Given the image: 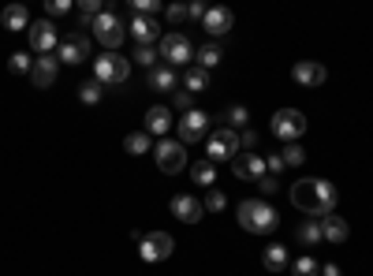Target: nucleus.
<instances>
[{"mask_svg":"<svg viewBox=\"0 0 373 276\" xmlns=\"http://www.w3.org/2000/svg\"><path fill=\"white\" fill-rule=\"evenodd\" d=\"M291 202L310 220H325L336 213V187L328 179H299L291 187Z\"/></svg>","mask_w":373,"mask_h":276,"instance_id":"f257e3e1","label":"nucleus"},{"mask_svg":"<svg viewBox=\"0 0 373 276\" xmlns=\"http://www.w3.org/2000/svg\"><path fill=\"white\" fill-rule=\"evenodd\" d=\"M239 228L250 232V235H273L276 224H280V217H276V209L265 202V198H247L243 205H239Z\"/></svg>","mask_w":373,"mask_h":276,"instance_id":"f03ea898","label":"nucleus"},{"mask_svg":"<svg viewBox=\"0 0 373 276\" xmlns=\"http://www.w3.org/2000/svg\"><path fill=\"white\" fill-rule=\"evenodd\" d=\"M131 75V60L119 56V52H105V56L93 60V78L101 86H124Z\"/></svg>","mask_w":373,"mask_h":276,"instance_id":"7ed1b4c3","label":"nucleus"},{"mask_svg":"<svg viewBox=\"0 0 373 276\" xmlns=\"http://www.w3.org/2000/svg\"><path fill=\"white\" fill-rule=\"evenodd\" d=\"M93 37H97V42L109 49V52H116L119 45H124V37H127V23L116 16V11H101L97 19H93Z\"/></svg>","mask_w":373,"mask_h":276,"instance_id":"20e7f679","label":"nucleus"},{"mask_svg":"<svg viewBox=\"0 0 373 276\" xmlns=\"http://www.w3.org/2000/svg\"><path fill=\"white\" fill-rule=\"evenodd\" d=\"M243 150L239 146V131H232V127H217L213 135L206 138V161L213 164V161H235V153Z\"/></svg>","mask_w":373,"mask_h":276,"instance_id":"39448f33","label":"nucleus"},{"mask_svg":"<svg viewBox=\"0 0 373 276\" xmlns=\"http://www.w3.org/2000/svg\"><path fill=\"white\" fill-rule=\"evenodd\" d=\"M157 52H161V60L168 64L172 71H176V68H186V64L194 60V45L186 42L183 34H176V30H172V34H165L161 42H157Z\"/></svg>","mask_w":373,"mask_h":276,"instance_id":"423d86ee","label":"nucleus"},{"mask_svg":"<svg viewBox=\"0 0 373 276\" xmlns=\"http://www.w3.org/2000/svg\"><path fill=\"white\" fill-rule=\"evenodd\" d=\"M273 135L280 138V142H299L302 135H306V116L299 112V109H276L273 112Z\"/></svg>","mask_w":373,"mask_h":276,"instance_id":"0eeeda50","label":"nucleus"},{"mask_svg":"<svg viewBox=\"0 0 373 276\" xmlns=\"http://www.w3.org/2000/svg\"><path fill=\"white\" fill-rule=\"evenodd\" d=\"M153 157H157V168H161L165 176H176L186 168V150H183V142H172V138H161L153 146Z\"/></svg>","mask_w":373,"mask_h":276,"instance_id":"6e6552de","label":"nucleus"},{"mask_svg":"<svg viewBox=\"0 0 373 276\" xmlns=\"http://www.w3.org/2000/svg\"><path fill=\"white\" fill-rule=\"evenodd\" d=\"M172 251H176V243H172L168 232H150V235H142V243H138L142 261H165V258H172Z\"/></svg>","mask_w":373,"mask_h":276,"instance_id":"1a4fd4ad","label":"nucleus"},{"mask_svg":"<svg viewBox=\"0 0 373 276\" xmlns=\"http://www.w3.org/2000/svg\"><path fill=\"white\" fill-rule=\"evenodd\" d=\"M232 172H235V179H247V183H258L261 176H269V172H265V157L250 153V150H239L235 153Z\"/></svg>","mask_w":373,"mask_h":276,"instance_id":"9d476101","label":"nucleus"},{"mask_svg":"<svg viewBox=\"0 0 373 276\" xmlns=\"http://www.w3.org/2000/svg\"><path fill=\"white\" fill-rule=\"evenodd\" d=\"M30 49L37 52V56H49L52 49H60V34H57V26H52L49 19H37L30 26Z\"/></svg>","mask_w":373,"mask_h":276,"instance_id":"9b49d317","label":"nucleus"},{"mask_svg":"<svg viewBox=\"0 0 373 276\" xmlns=\"http://www.w3.org/2000/svg\"><path fill=\"white\" fill-rule=\"evenodd\" d=\"M206 131H209V116H206L202 109L183 112V120H179V142H183V146H191V142H202Z\"/></svg>","mask_w":373,"mask_h":276,"instance_id":"f8f14e48","label":"nucleus"},{"mask_svg":"<svg viewBox=\"0 0 373 276\" xmlns=\"http://www.w3.org/2000/svg\"><path fill=\"white\" fill-rule=\"evenodd\" d=\"M57 60L60 64H83L90 60V34H68L57 49Z\"/></svg>","mask_w":373,"mask_h":276,"instance_id":"ddd939ff","label":"nucleus"},{"mask_svg":"<svg viewBox=\"0 0 373 276\" xmlns=\"http://www.w3.org/2000/svg\"><path fill=\"white\" fill-rule=\"evenodd\" d=\"M172 217L183 220V224H198V220L206 217V205L198 198H191V194H176V198H172Z\"/></svg>","mask_w":373,"mask_h":276,"instance_id":"4468645a","label":"nucleus"},{"mask_svg":"<svg viewBox=\"0 0 373 276\" xmlns=\"http://www.w3.org/2000/svg\"><path fill=\"white\" fill-rule=\"evenodd\" d=\"M291 78H295L299 86H321L328 71H325V64H317V60H299L295 68H291Z\"/></svg>","mask_w":373,"mask_h":276,"instance_id":"2eb2a0df","label":"nucleus"},{"mask_svg":"<svg viewBox=\"0 0 373 276\" xmlns=\"http://www.w3.org/2000/svg\"><path fill=\"white\" fill-rule=\"evenodd\" d=\"M57 75H60V60L52 56V52H49V56H37V60H34L30 78H34V86H37V90H49L52 83H57Z\"/></svg>","mask_w":373,"mask_h":276,"instance_id":"dca6fc26","label":"nucleus"},{"mask_svg":"<svg viewBox=\"0 0 373 276\" xmlns=\"http://www.w3.org/2000/svg\"><path fill=\"white\" fill-rule=\"evenodd\" d=\"M127 34L135 37L138 45H157V19L153 16H135L127 23Z\"/></svg>","mask_w":373,"mask_h":276,"instance_id":"f3484780","label":"nucleus"},{"mask_svg":"<svg viewBox=\"0 0 373 276\" xmlns=\"http://www.w3.org/2000/svg\"><path fill=\"white\" fill-rule=\"evenodd\" d=\"M0 23H4L8 34H19V30H30V8L26 4H11L0 11Z\"/></svg>","mask_w":373,"mask_h":276,"instance_id":"a211bd4d","label":"nucleus"},{"mask_svg":"<svg viewBox=\"0 0 373 276\" xmlns=\"http://www.w3.org/2000/svg\"><path fill=\"white\" fill-rule=\"evenodd\" d=\"M146 83H150V90H157V94H176V90H179V78H176V71H172L168 64H161V68H153Z\"/></svg>","mask_w":373,"mask_h":276,"instance_id":"6ab92c4d","label":"nucleus"},{"mask_svg":"<svg viewBox=\"0 0 373 276\" xmlns=\"http://www.w3.org/2000/svg\"><path fill=\"white\" fill-rule=\"evenodd\" d=\"M232 11L228 8H209L206 11V19H202V26H206V34H213V37H220V34H228L232 30Z\"/></svg>","mask_w":373,"mask_h":276,"instance_id":"aec40b11","label":"nucleus"},{"mask_svg":"<svg viewBox=\"0 0 373 276\" xmlns=\"http://www.w3.org/2000/svg\"><path fill=\"white\" fill-rule=\"evenodd\" d=\"M168 127H172V112L165 109V104H153V109L146 112V135L161 138V135H168Z\"/></svg>","mask_w":373,"mask_h":276,"instance_id":"412c9836","label":"nucleus"},{"mask_svg":"<svg viewBox=\"0 0 373 276\" xmlns=\"http://www.w3.org/2000/svg\"><path fill=\"white\" fill-rule=\"evenodd\" d=\"M348 235H351V224H348L343 217L332 213V217L321 220V243H343Z\"/></svg>","mask_w":373,"mask_h":276,"instance_id":"4be33fe9","label":"nucleus"},{"mask_svg":"<svg viewBox=\"0 0 373 276\" xmlns=\"http://www.w3.org/2000/svg\"><path fill=\"white\" fill-rule=\"evenodd\" d=\"M261 265L269 269V272H284V269H288V251H284L280 243H269V246L261 251Z\"/></svg>","mask_w":373,"mask_h":276,"instance_id":"5701e85b","label":"nucleus"},{"mask_svg":"<svg viewBox=\"0 0 373 276\" xmlns=\"http://www.w3.org/2000/svg\"><path fill=\"white\" fill-rule=\"evenodd\" d=\"M183 90H186V94H206V90H209V71H202V68H186Z\"/></svg>","mask_w":373,"mask_h":276,"instance_id":"b1692460","label":"nucleus"},{"mask_svg":"<svg viewBox=\"0 0 373 276\" xmlns=\"http://www.w3.org/2000/svg\"><path fill=\"white\" fill-rule=\"evenodd\" d=\"M124 150H127L131 157H142V153H150V150H153V138L146 135V131H135V135H127V138H124Z\"/></svg>","mask_w":373,"mask_h":276,"instance_id":"393cba45","label":"nucleus"},{"mask_svg":"<svg viewBox=\"0 0 373 276\" xmlns=\"http://www.w3.org/2000/svg\"><path fill=\"white\" fill-rule=\"evenodd\" d=\"M191 179L198 183V187H213V183H217V168H213L209 161H198V164H191Z\"/></svg>","mask_w":373,"mask_h":276,"instance_id":"a878e982","label":"nucleus"},{"mask_svg":"<svg viewBox=\"0 0 373 276\" xmlns=\"http://www.w3.org/2000/svg\"><path fill=\"white\" fill-rule=\"evenodd\" d=\"M194 56H198V68H202V71H213V68L224 60V52H220L217 45H206V49H198Z\"/></svg>","mask_w":373,"mask_h":276,"instance_id":"bb28decb","label":"nucleus"},{"mask_svg":"<svg viewBox=\"0 0 373 276\" xmlns=\"http://www.w3.org/2000/svg\"><path fill=\"white\" fill-rule=\"evenodd\" d=\"M224 120H228V127H232V131H247V120H250L247 104H232V109L224 112Z\"/></svg>","mask_w":373,"mask_h":276,"instance_id":"cd10ccee","label":"nucleus"},{"mask_svg":"<svg viewBox=\"0 0 373 276\" xmlns=\"http://www.w3.org/2000/svg\"><path fill=\"white\" fill-rule=\"evenodd\" d=\"M299 243H302V246L321 243V220H306V224L299 228Z\"/></svg>","mask_w":373,"mask_h":276,"instance_id":"c85d7f7f","label":"nucleus"},{"mask_svg":"<svg viewBox=\"0 0 373 276\" xmlns=\"http://www.w3.org/2000/svg\"><path fill=\"white\" fill-rule=\"evenodd\" d=\"M8 68H11V75H26V71H34L30 52H11V56H8Z\"/></svg>","mask_w":373,"mask_h":276,"instance_id":"c756f323","label":"nucleus"},{"mask_svg":"<svg viewBox=\"0 0 373 276\" xmlns=\"http://www.w3.org/2000/svg\"><path fill=\"white\" fill-rule=\"evenodd\" d=\"M78 101H83V104H97L101 101V83H97V78H90V83L78 86Z\"/></svg>","mask_w":373,"mask_h":276,"instance_id":"7c9ffc66","label":"nucleus"},{"mask_svg":"<svg viewBox=\"0 0 373 276\" xmlns=\"http://www.w3.org/2000/svg\"><path fill=\"white\" fill-rule=\"evenodd\" d=\"M157 56H161V52H157V45H138L135 49V64H142V68H157Z\"/></svg>","mask_w":373,"mask_h":276,"instance_id":"2f4dec72","label":"nucleus"},{"mask_svg":"<svg viewBox=\"0 0 373 276\" xmlns=\"http://www.w3.org/2000/svg\"><path fill=\"white\" fill-rule=\"evenodd\" d=\"M291 272H295V276H321V265H317L310 254H302L295 265H291Z\"/></svg>","mask_w":373,"mask_h":276,"instance_id":"473e14b6","label":"nucleus"},{"mask_svg":"<svg viewBox=\"0 0 373 276\" xmlns=\"http://www.w3.org/2000/svg\"><path fill=\"white\" fill-rule=\"evenodd\" d=\"M280 157H284L288 168H299V164L306 161V150L299 146V142H291V146H284V153H280Z\"/></svg>","mask_w":373,"mask_h":276,"instance_id":"72a5a7b5","label":"nucleus"},{"mask_svg":"<svg viewBox=\"0 0 373 276\" xmlns=\"http://www.w3.org/2000/svg\"><path fill=\"white\" fill-rule=\"evenodd\" d=\"M202 205H206V213H220V209L228 205V198H224L217 187H209V194H206V202H202Z\"/></svg>","mask_w":373,"mask_h":276,"instance_id":"f704fd0d","label":"nucleus"},{"mask_svg":"<svg viewBox=\"0 0 373 276\" xmlns=\"http://www.w3.org/2000/svg\"><path fill=\"white\" fill-rule=\"evenodd\" d=\"M172 104H176L179 112H191V109H194V94H186V90L179 86L176 94H172Z\"/></svg>","mask_w":373,"mask_h":276,"instance_id":"c9c22d12","label":"nucleus"},{"mask_svg":"<svg viewBox=\"0 0 373 276\" xmlns=\"http://www.w3.org/2000/svg\"><path fill=\"white\" fill-rule=\"evenodd\" d=\"M131 8H135V16H153V19H157V11H161V4H157V0H135Z\"/></svg>","mask_w":373,"mask_h":276,"instance_id":"e433bc0d","label":"nucleus"},{"mask_svg":"<svg viewBox=\"0 0 373 276\" xmlns=\"http://www.w3.org/2000/svg\"><path fill=\"white\" fill-rule=\"evenodd\" d=\"M284 157H280V153H273V157H265V172H269V176H280V172H284Z\"/></svg>","mask_w":373,"mask_h":276,"instance_id":"4c0bfd02","label":"nucleus"},{"mask_svg":"<svg viewBox=\"0 0 373 276\" xmlns=\"http://www.w3.org/2000/svg\"><path fill=\"white\" fill-rule=\"evenodd\" d=\"M45 11H49V16H68V11H71V0H49Z\"/></svg>","mask_w":373,"mask_h":276,"instance_id":"58836bf2","label":"nucleus"},{"mask_svg":"<svg viewBox=\"0 0 373 276\" xmlns=\"http://www.w3.org/2000/svg\"><path fill=\"white\" fill-rule=\"evenodd\" d=\"M239 146H243V150H250V153H254V146H258V135H254V131H239Z\"/></svg>","mask_w":373,"mask_h":276,"instance_id":"ea45409f","label":"nucleus"},{"mask_svg":"<svg viewBox=\"0 0 373 276\" xmlns=\"http://www.w3.org/2000/svg\"><path fill=\"white\" fill-rule=\"evenodd\" d=\"M165 16H168V23H183V19H186V4H172V8H165Z\"/></svg>","mask_w":373,"mask_h":276,"instance_id":"a19ab883","label":"nucleus"},{"mask_svg":"<svg viewBox=\"0 0 373 276\" xmlns=\"http://www.w3.org/2000/svg\"><path fill=\"white\" fill-rule=\"evenodd\" d=\"M276 187H280L276 176H261V179H258V191H261V194H276Z\"/></svg>","mask_w":373,"mask_h":276,"instance_id":"79ce46f5","label":"nucleus"},{"mask_svg":"<svg viewBox=\"0 0 373 276\" xmlns=\"http://www.w3.org/2000/svg\"><path fill=\"white\" fill-rule=\"evenodd\" d=\"M206 4H198V0H194V4H186V16H191V19H206Z\"/></svg>","mask_w":373,"mask_h":276,"instance_id":"37998d69","label":"nucleus"},{"mask_svg":"<svg viewBox=\"0 0 373 276\" xmlns=\"http://www.w3.org/2000/svg\"><path fill=\"white\" fill-rule=\"evenodd\" d=\"M321 276H343L340 265H321Z\"/></svg>","mask_w":373,"mask_h":276,"instance_id":"c03bdc74","label":"nucleus"}]
</instances>
